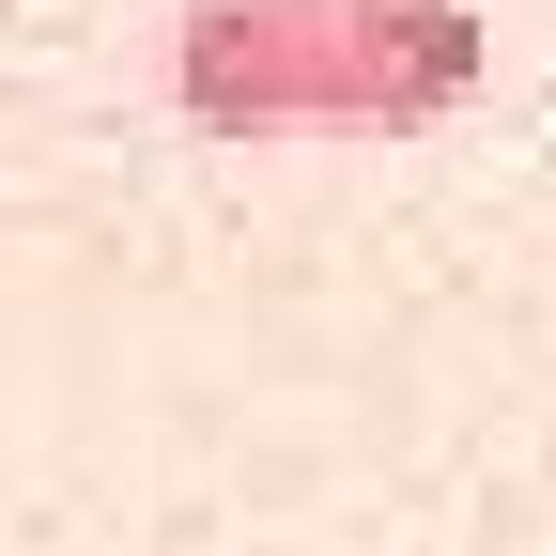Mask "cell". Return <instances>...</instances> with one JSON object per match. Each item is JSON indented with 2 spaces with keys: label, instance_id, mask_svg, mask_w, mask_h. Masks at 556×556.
I'll return each mask as SVG.
<instances>
[{
  "label": "cell",
  "instance_id": "6da1fadb",
  "mask_svg": "<svg viewBox=\"0 0 556 556\" xmlns=\"http://www.w3.org/2000/svg\"><path fill=\"white\" fill-rule=\"evenodd\" d=\"M170 93L217 139H340V0H186Z\"/></svg>",
  "mask_w": 556,
  "mask_h": 556
},
{
  "label": "cell",
  "instance_id": "7a4b0ae2",
  "mask_svg": "<svg viewBox=\"0 0 556 556\" xmlns=\"http://www.w3.org/2000/svg\"><path fill=\"white\" fill-rule=\"evenodd\" d=\"M479 0H340V139H417L479 93Z\"/></svg>",
  "mask_w": 556,
  "mask_h": 556
}]
</instances>
